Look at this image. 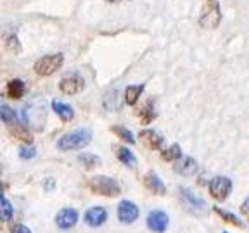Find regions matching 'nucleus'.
<instances>
[{"instance_id":"19","label":"nucleus","mask_w":249,"mask_h":233,"mask_svg":"<svg viewBox=\"0 0 249 233\" xmlns=\"http://www.w3.org/2000/svg\"><path fill=\"white\" fill-rule=\"evenodd\" d=\"M142 92H144V85H128L124 88V102L128 105H135Z\"/></svg>"},{"instance_id":"10","label":"nucleus","mask_w":249,"mask_h":233,"mask_svg":"<svg viewBox=\"0 0 249 233\" xmlns=\"http://www.w3.org/2000/svg\"><path fill=\"white\" fill-rule=\"evenodd\" d=\"M78 221V213L76 209H71V207H66V209H61L55 216V223H57L59 228L62 230H70L76 225Z\"/></svg>"},{"instance_id":"8","label":"nucleus","mask_w":249,"mask_h":233,"mask_svg":"<svg viewBox=\"0 0 249 233\" xmlns=\"http://www.w3.org/2000/svg\"><path fill=\"white\" fill-rule=\"evenodd\" d=\"M168 214L164 213V211H160V209H156V211H151L147 216V226L151 232L154 233H164L168 228Z\"/></svg>"},{"instance_id":"21","label":"nucleus","mask_w":249,"mask_h":233,"mask_svg":"<svg viewBox=\"0 0 249 233\" xmlns=\"http://www.w3.org/2000/svg\"><path fill=\"white\" fill-rule=\"evenodd\" d=\"M214 213L218 214L220 217H223L227 223H230V225H233V226H239V228H242L244 226V223L239 219L235 214H232V213H229V211H223L222 207H214Z\"/></svg>"},{"instance_id":"1","label":"nucleus","mask_w":249,"mask_h":233,"mask_svg":"<svg viewBox=\"0 0 249 233\" xmlns=\"http://www.w3.org/2000/svg\"><path fill=\"white\" fill-rule=\"evenodd\" d=\"M92 142V130L90 128H80L76 132H71L62 135L57 140V149L59 150H80L85 149L87 145Z\"/></svg>"},{"instance_id":"7","label":"nucleus","mask_w":249,"mask_h":233,"mask_svg":"<svg viewBox=\"0 0 249 233\" xmlns=\"http://www.w3.org/2000/svg\"><path fill=\"white\" fill-rule=\"evenodd\" d=\"M180 199L183 200V204L187 206V209L192 211V213H204L206 211V202L202 200L199 195H196L192 190H189V188H180Z\"/></svg>"},{"instance_id":"5","label":"nucleus","mask_w":249,"mask_h":233,"mask_svg":"<svg viewBox=\"0 0 249 233\" xmlns=\"http://www.w3.org/2000/svg\"><path fill=\"white\" fill-rule=\"evenodd\" d=\"M232 192V182L227 176H216L210 182V194L216 200H225Z\"/></svg>"},{"instance_id":"26","label":"nucleus","mask_w":249,"mask_h":233,"mask_svg":"<svg viewBox=\"0 0 249 233\" xmlns=\"http://www.w3.org/2000/svg\"><path fill=\"white\" fill-rule=\"evenodd\" d=\"M0 116H2V121H4L5 124L16 123V113L9 107V105L4 104L2 107H0Z\"/></svg>"},{"instance_id":"20","label":"nucleus","mask_w":249,"mask_h":233,"mask_svg":"<svg viewBox=\"0 0 249 233\" xmlns=\"http://www.w3.org/2000/svg\"><path fill=\"white\" fill-rule=\"evenodd\" d=\"M78 161L83 164V167H87V169H92V167L99 166L101 164V159H99L95 154H90V152H83V154L78 155Z\"/></svg>"},{"instance_id":"30","label":"nucleus","mask_w":249,"mask_h":233,"mask_svg":"<svg viewBox=\"0 0 249 233\" xmlns=\"http://www.w3.org/2000/svg\"><path fill=\"white\" fill-rule=\"evenodd\" d=\"M12 233H31V230L24 225H18L14 230H12Z\"/></svg>"},{"instance_id":"27","label":"nucleus","mask_w":249,"mask_h":233,"mask_svg":"<svg viewBox=\"0 0 249 233\" xmlns=\"http://www.w3.org/2000/svg\"><path fill=\"white\" fill-rule=\"evenodd\" d=\"M5 49L12 54H19L21 52V45H19V40L18 36H9L7 42H5Z\"/></svg>"},{"instance_id":"14","label":"nucleus","mask_w":249,"mask_h":233,"mask_svg":"<svg viewBox=\"0 0 249 233\" xmlns=\"http://www.w3.org/2000/svg\"><path fill=\"white\" fill-rule=\"evenodd\" d=\"M175 171L183 176H192L197 171V163L192 157H180L175 164Z\"/></svg>"},{"instance_id":"25","label":"nucleus","mask_w":249,"mask_h":233,"mask_svg":"<svg viewBox=\"0 0 249 233\" xmlns=\"http://www.w3.org/2000/svg\"><path fill=\"white\" fill-rule=\"evenodd\" d=\"M111 132H113L114 135L118 136V138L124 140V142H128V144H135V138H133V133L130 132V130L123 128V126H113V128H111Z\"/></svg>"},{"instance_id":"12","label":"nucleus","mask_w":249,"mask_h":233,"mask_svg":"<svg viewBox=\"0 0 249 233\" xmlns=\"http://www.w3.org/2000/svg\"><path fill=\"white\" fill-rule=\"evenodd\" d=\"M140 140H142V144L147 149H151V150H160L164 142L163 136L158 132H154V130H142V132H140Z\"/></svg>"},{"instance_id":"31","label":"nucleus","mask_w":249,"mask_h":233,"mask_svg":"<svg viewBox=\"0 0 249 233\" xmlns=\"http://www.w3.org/2000/svg\"><path fill=\"white\" fill-rule=\"evenodd\" d=\"M106 2H118V0H106Z\"/></svg>"},{"instance_id":"16","label":"nucleus","mask_w":249,"mask_h":233,"mask_svg":"<svg viewBox=\"0 0 249 233\" xmlns=\"http://www.w3.org/2000/svg\"><path fill=\"white\" fill-rule=\"evenodd\" d=\"M7 126H9V133H11L14 138L23 140L24 144H31V142H33V135H31V133L28 132L26 128H24L23 124L11 123V124H7Z\"/></svg>"},{"instance_id":"17","label":"nucleus","mask_w":249,"mask_h":233,"mask_svg":"<svg viewBox=\"0 0 249 233\" xmlns=\"http://www.w3.org/2000/svg\"><path fill=\"white\" fill-rule=\"evenodd\" d=\"M116 149V157L121 161V163L124 164V166H128V167H135L137 166V159H135V155H133V152L130 150V149L123 147V145H118Z\"/></svg>"},{"instance_id":"18","label":"nucleus","mask_w":249,"mask_h":233,"mask_svg":"<svg viewBox=\"0 0 249 233\" xmlns=\"http://www.w3.org/2000/svg\"><path fill=\"white\" fill-rule=\"evenodd\" d=\"M7 95L11 99H21L24 95V92H26V85H24L23 80H11V82L7 83Z\"/></svg>"},{"instance_id":"22","label":"nucleus","mask_w":249,"mask_h":233,"mask_svg":"<svg viewBox=\"0 0 249 233\" xmlns=\"http://www.w3.org/2000/svg\"><path fill=\"white\" fill-rule=\"evenodd\" d=\"M161 155H163L164 161H178L180 157H183L182 149H180V145H177V144H173L168 149H164V150L161 152Z\"/></svg>"},{"instance_id":"23","label":"nucleus","mask_w":249,"mask_h":233,"mask_svg":"<svg viewBox=\"0 0 249 233\" xmlns=\"http://www.w3.org/2000/svg\"><path fill=\"white\" fill-rule=\"evenodd\" d=\"M0 213H2V221H11L12 216H14V207H12L7 197L0 199Z\"/></svg>"},{"instance_id":"28","label":"nucleus","mask_w":249,"mask_h":233,"mask_svg":"<svg viewBox=\"0 0 249 233\" xmlns=\"http://www.w3.org/2000/svg\"><path fill=\"white\" fill-rule=\"evenodd\" d=\"M35 155H36L35 147H31L30 144L24 145V147H21V149H19V157H21V159H33Z\"/></svg>"},{"instance_id":"9","label":"nucleus","mask_w":249,"mask_h":233,"mask_svg":"<svg viewBox=\"0 0 249 233\" xmlns=\"http://www.w3.org/2000/svg\"><path fill=\"white\" fill-rule=\"evenodd\" d=\"M59 88H61L62 93H66V95H74V93H80L85 88V82H83L82 76L71 74V76L62 78L61 83H59Z\"/></svg>"},{"instance_id":"11","label":"nucleus","mask_w":249,"mask_h":233,"mask_svg":"<svg viewBox=\"0 0 249 233\" xmlns=\"http://www.w3.org/2000/svg\"><path fill=\"white\" fill-rule=\"evenodd\" d=\"M107 221V211L101 206L90 207L85 213V223L89 226H101Z\"/></svg>"},{"instance_id":"6","label":"nucleus","mask_w":249,"mask_h":233,"mask_svg":"<svg viewBox=\"0 0 249 233\" xmlns=\"http://www.w3.org/2000/svg\"><path fill=\"white\" fill-rule=\"evenodd\" d=\"M140 211L137 207L135 202L132 200H121L118 204V219L124 225H132L133 221H137Z\"/></svg>"},{"instance_id":"3","label":"nucleus","mask_w":249,"mask_h":233,"mask_svg":"<svg viewBox=\"0 0 249 233\" xmlns=\"http://www.w3.org/2000/svg\"><path fill=\"white\" fill-rule=\"evenodd\" d=\"M222 21V12H220V4L216 0H208L204 7L201 11V16H199V24L206 30H213L220 24Z\"/></svg>"},{"instance_id":"29","label":"nucleus","mask_w":249,"mask_h":233,"mask_svg":"<svg viewBox=\"0 0 249 233\" xmlns=\"http://www.w3.org/2000/svg\"><path fill=\"white\" fill-rule=\"evenodd\" d=\"M241 211H242V214H244L246 217L249 219V197L246 199L244 202H242V206H241Z\"/></svg>"},{"instance_id":"13","label":"nucleus","mask_w":249,"mask_h":233,"mask_svg":"<svg viewBox=\"0 0 249 233\" xmlns=\"http://www.w3.org/2000/svg\"><path fill=\"white\" fill-rule=\"evenodd\" d=\"M144 185H145V188H147V190L152 192V194H158V195L166 194V186H164L163 180L156 175L154 171H149L147 175L144 176Z\"/></svg>"},{"instance_id":"15","label":"nucleus","mask_w":249,"mask_h":233,"mask_svg":"<svg viewBox=\"0 0 249 233\" xmlns=\"http://www.w3.org/2000/svg\"><path fill=\"white\" fill-rule=\"evenodd\" d=\"M52 109L55 111L59 117H61L64 123H70V121L74 119V111L70 104H64V102H59V100H54L52 102Z\"/></svg>"},{"instance_id":"24","label":"nucleus","mask_w":249,"mask_h":233,"mask_svg":"<svg viewBox=\"0 0 249 233\" xmlns=\"http://www.w3.org/2000/svg\"><path fill=\"white\" fill-rule=\"evenodd\" d=\"M154 117H156L154 104H152V100H149L147 104L144 105V109L140 111V119H142V123L144 124H149Z\"/></svg>"},{"instance_id":"32","label":"nucleus","mask_w":249,"mask_h":233,"mask_svg":"<svg viewBox=\"0 0 249 233\" xmlns=\"http://www.w3.org/2000/svg\"><path fill=\"white\" fill-rule=\"evenodd\" d=\"M223 233H229V232H223Z\"/></svg>"},{"instance_id":"4","label":"nucleus","mask_w":249,"mask_h":233,"mask_svg":"<svg viewBox=\"0 0 249 233\" xmlns=\"http://www.w3.org/2000/svg\"><path fill=\"white\" fill-rule=\"evenodd\" d=\"M62 62H64V55L62 54L43 55L35 62V73L40 74V76H51L57 69H61Z\"/></svg>"},{"instance_id":"2","label":"nucleus","mask_w":249,"mask_h":233,"mask_svg":"<svg viewBox=\"0 0 249 233\" xmlns=\"http://www.w3.org/2000/svg\"><path fill=\"white\" fill-rule=\"evenodd\" d=\"M89 188L97 195H104V197H116L121 194V186L116 180L109 178V176L99 175V176H92L89 180Z\"/></svg>"}]
</instances>
